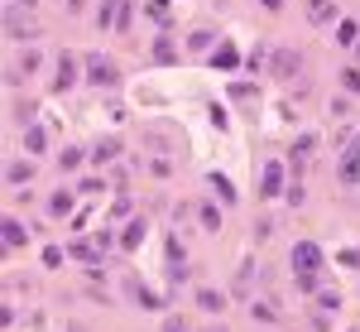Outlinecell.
<instances>
[{
  "mask_svg": "<svg viewBox=\"0 0 360 332\" xmlns=\"http://www.w3.org/2000/svg\"><path fill=\"white\" fill-rule=\"evenodd\" d=\"M39 63H44V58H39V53H34V48H29V53H24V58H19V73H29V77H34V73H39Z\"/></svg>",
  "mask_w": 360,
  "mask_h": 332,
  "instance_id": "obj_22",
  "label": "cell"
},
{
  "mask_svg": "<svg viewBox=\"0 0 360 332\" xmlns=\"http://www.w3.org/2000/svg\"><path fill=\"white\" fill-rule=\"evenodd\" d=\"M356 34H360L356 19H337V44H341V48H346V44H356Z\"/></svg>",
  "mask_w": 360,
  "mask_h": 332,
  "instance_id": "obj_18",
  "label": "cell"
},
{
  "mask_svg": "<svg viewBox=\"0 0 360 332\" xmlns=\"http://www.w3.org/2000/svg\"><path fill=\"white\" fill-rule=\"evenodd\" d=\"M211 44H216L211 29H197V34H192V48H211Z\"/></svg>",
  "mask_w": 360,
  "mask_h": 332,
  "instance_id": "obj_23",
  "label": "cell"
},
{
  "mask_svg": "<svg viewBox=\"0 0 360 332\" xmlns=\"http://www.w3.org/2000/svg\"><path fill=\"white\" fill-rule=\"evenodd\" d=\"M274 193H283V164L278 159L265 164V178H260V198H274Z\"/></svg>",
  "mask_w": 360,
  "mask_h": 332,
  "instance_id": "obj_5",
  "label": "cell"
},
{
  "mask_svg": "<svg viewBox=\"0 0 360 332\" xmlns=\"http://www.w3.org/2000/svg\"><path fill=\"white\" fill-rule=\"evenodd\" d=\"M24 149H29V154H44V149H48V130H44V125H29V130H24Z\"/></svg>",
  "mask_w": 360,
  "mask_h": 332,
  "instance_id": "obj_11",
  "label": "cell"
},
{
  "mask_svg": "<svg viewBox=\"0 0 360 332\" xmlns=\"http://www.w3.org/2000/svg\"><path fill=\"white\" fill-rule=\"evenodd\" d=\"M144 10H149V15H154V19H164V29H169V19H173V15H169V0H149V5H144Z\"/></svg>",
  "mask_w": 360,
  "mask_h": 332,
  "instance_id": "obj_20",
  "label": "cell"
},
{
  "mask_svg": "<svg viewBox=\"0 0 360 332\" xmlns=\"http://www.w3.org/2000/svg\"><path fill=\"white\" fill-rule=\"evenodd\" d=\"M144 231H149V221H144V217H135V221H130V226H125V236H120V246H125V250H135V246L144 241Z\"/></svg>",
  "mask_w": 360,
  "mask_h": 332,
  "instance_id": "obj_12",
  "label": "cell"
},
{
  "mask_svg": "<svg viewBox=\"0 0 360 332\" xmlns=\"http://www.w3.org/2000/svg\"><path fill=\"white\" fill-rule=\"evenodd\" d=\"M293 270H298V275H317V270H322V250H317L312 241H298V246H293Z\"/></svg>",
  "mask_w": 360,
  "mask_h": 332,
  "instance_id": "obj_1",
  "label": "cell"
},
{
  "mask_svg": "<svg viewBox=\"0 0 360 332\" xmlns=\"http://www.w3.org/2000/svg\"><path fill=\"white\" fill-rule=\"evenodd\" d=\"M120 5H125V0H101V5H96V24H101V29H106V24L115 29V24H120Z\"/></svg>",
  "mask_w": 360,
  "mask_h": 332,
  "instance_id": "obj_10",
  "label": "cell"
},
{
  "mask_svg": "<svg viewBox=\"0 0 360 332\" xmlns=\"http://www.w3.org/2000/svg\"><path fill=\"white\" fill-rule=\"evenodd\" d=\"M91 159H96V164H111V159H120V140H101V145L91 149Z\"/></svg>",
  "mask_w": 360,
  "mask_h": 332,
  "instance_id": "obj_13",
  "label": "cell"
},
{
  "mask_svg": "<svg viewBox=\"0 0 360 332\" xmlns=\"http://www.w3.org/2000/svg\"><path fill=\"white\" fill-rule=\"evenodd\" d=\"M298 63H303V58L283 48V53H278V63H274V77H293V68H298Z\"/></svg>",
  "mask_w": 360,
  "mask_h": 332,
  "instance_id": "obj_16",
  "label": "cell"
},
{
  "mask_svg": "<svg viewBox=\"0 0 360 332\" xmlns=\"http://www.w3.org/2000/svg\"><path fill=\"white\" fill-rule=\"evenodd\" d=\"M73 208H77V203H73L68 188H58V193L48 198V217H53V221H68V217H73Z\"/></svg>",
  "mask_w": 360,
  "mask_h": 332,
  "instance_id": "obj_6",
  "label": "cell"
},
{
  "mask_svg": "<svg viewBox=\"0 0 360 332\" xmlns=\"http://www.w3.org/2000/svg\"><path fill=\"white\" fill-rule=\"evenodd\" d=\"M341 77H346V87H351V92H360V73H356V68H346Z\"/></svg>",
  "mask_w": 360,
  "mask_h": 332,
  "instance_id": "obj_28",
  "label": "cell"
},
{
  "mask_svg": "<svg viewBox=\"0 0 360 332\" xmlns=\"http://www.w3.org/2000/svg\"><path fill=\"white\" fill-rule=\"evenodd\" d=\"M73 82H77V58H68V53H63V58H58V77H53V92H68Z\"/></svg>",
  "mask_w": 360,
  "mask_h": 332,
  "instance_id": "obj_8",
  "label": "cell"
},
{
  "mask_svg": "<svg viewBox=\"0 0 360 332\" xmlns=\"http://www.w3.org/2000/svg\"><path fill=\"white\" fill-rule=\"evenodd\" d=\"M149 174H154V178H169V174H173V164H169V159H154V164H149Z\"/></svg>",
  "mask_w": 360,
  "mask_h": 332,
  "instance_id": "obj_24",
  "label": "cell"
},
{
  "mask_svg": "<svg viewBox=\"0 0 360 332\" xmlns=\"http://www.w3.org/2000/svg\"><path fill=\"white\" fill-rule=\"evenodd\" d=\"M125 212H130V198H115V208H111V221H120Z\"/></svg>",
  "mask_w": 360,
  "mask_h": 332,
  "instance_id": "obj_27",
  "label": "cell"
},
{
  "mask_svg": "<svg viewBox=\"0 0 360 332\" xmlns=\"http://www.w3.org/2000/svg\"><path fill=\"white\" fill-rule=\"evenodd\" d=\"M0 241H5V250H19V246L29 241V231L19 226V217H5V226H0Z\"/></svg>",
  "mask_w": 360,
  "mask_h": 332,
  "instance_id": "obj_7",
  "label": "cell"
},
{
  "mask_svg": "<svg viewBox=\"0 0 360 332\" xmlns=\"http://www.w3.org/2000/svg\"><path fill=\"white\" fill-rule=\"evenodd\" d=\"M164 332H187V328H182L178 318H169V323H164Z\"/></svg>",
  "mask_w": 360,
  "mask_h": 332,
  "instance_id": "obj_29",
  "label": "cell"
},
{
  "mask_svg": "<svg viewBox=\"0 0 360 332\" xmlns=\"http://www.w3.org/2000/svg\"><path fill=\"white\" fill-rule=\"evenodd\" d=\"M169 265H182V246H178V236H169Z\"/></svg>",
  "mask_w": 360,
  "mask_h": 332,
  "instance_id": "obj_25",
  "label": "cell"
},
{
  "mask_svg": "<svg viewBox=\"0 0 360 332\" xmlns=\"http://www.w3.org/2000/svg\"><path fill=\"white\" fill-rule=\"evenodd\" d=\"M87 77L96 82V87H115V68H111L101 53H91V58H87Z\"/></svg>",
  "mask_w": 360,
  "mask_h": 332,
  "instance_id": "obj_4",
  "label": "cell"
},
{
  "mask_svg": "<svg viewBox=\"0 0 360 332\" xmlns=\"http://www.w3.org/2000/svg\"><path fill=\"white\" fill-rule=\"evenodd\" d=\"M111 241H115L111 231H96V236H91V246H96V250H111Z\"/></svg>",
  "mask_w": 360,
  "mask_h": 332,
  "instance_id": "obj_26",
  "label": "cell"
},
{
  "mask_svg": "<svg viewBox=\"0 0 360 332\" xmlns=\"http://www.w3.org/2000/svg\"><path fill=\"white\" fill-rule=\"evenodd\" d=\"M154 58H159V63H173L178 53H173V44H169V39H159V44H154Z\"/></svg>",
  "mask_w": 360,
  "mask_h": 332,
  "instance_id": "obj_21",
  "label": "cell"
},
{
  "mask_svg": "<svg viewBox=\"0 0 360 332\" xmlns=\"http://www.w3.org/2000/svg\"><path fill=\"white\" fill-rule=\"evenodd\" d=\"M307 24H337V0H303Z\"/></svg>",
  "mask_w": 360,
  "mask_h": 332,
  "instance_id": "obj_3",
  "label": "cell"
},
{
  "mask_svg": "<svg viewBox=\"0 0 360 332\" xmlns=\"http://www.w3.org/2000/svg\"><path fill=\"white\" fill-rule=\"evenodd\" d=\"M197 217H202L207 231H221V208H216V203H202V208H197Z\"/></svg>",
  "mask_w": 360,
  "mask_h": 332,
  "instance_id": "obj_15",
  "label": "cell"
},
{
  "mask_svg": "<svg viewBox=\"0 0 360 332\" xmlns=\"http://www.w3.org/2000/svg\"><path fill=\"white\" fill-rule=\"evenodd\" d=\"M29 178H34V164H19V159L5 164V183H10V188H24Z\"/></svg>",
  "mask_w": 360,
  "mask_h": 332,
  "instance_id": "obj_9",
  "label": "cell"
},
{
  "mask_svg": "<svg viewBox=\"0 0 360 332\" xmlns=\"http://www.w3.org/2000/svg\"><path fill=\"white\" fill-rule=\"evenodd\" d=\"M73 332H87V328H73Z\"/></svg>",
  "mask_w": 360,
  "mask_h": 332,
  "instance_id": "obj_31",
  "label": "cell"
},
{
  "mask_svg": "<svg viewBox=\"0 0 360 332\" xmlns=\"http://www.w3.org/2000/svg\"><path fill=\"white\" fill-rule=\"evenodd\" d=\"M82 159H87V154H82V149H77V145H68V149H63V154H58V169H63V174H68V169H77V164H82Z\"/></svg>",
  "mask_w": 360,
  "mask_h": 332,
  "instance_id": "obj_19",
  "label": "cell"
},
{
  "mask_svg": "<svg viewBox=\"0 0 360 332\" xmlns=\"http://www.w3.org/2000/svg\"><path fill=\"white\" fill-rule=\"evenodd\" d=\"M211 68H216V73H236V68H240V53H236L231 39H221V44L211 48Z\"/></svg>",
  "mask_w": 360,
  "mask_h": 332,
  "instance_id": "obj_2",
  "label": "cell"
},
{
  "mask_svg": "<svg viewBox=\"0 0 360 332\" xmlns=\"http://www.w3.org/2000/svg\"><path fill=\"white\" fill-rule=\"evenodd\" d=\"M211 193H216L221 203H236V188H231V178H226V174H211Z\"/></svg>",
  "mask_w": 360,
  "mask_h": 332,
  "instance_id": "obj_17",
  "label": "cell"
},
{
  "mask_svg": "<svg viewBox=\"0 0 360 332\" xmlns=\"http://www.w3.org/2000/svg\"><path fill=\"white\" fill-rule=\"evenodd\" d=\"M265 5H269V10H278V5H283V0H265Z\"/></svg>",
  "mask_w": 360,
  "mask_h": 332,
  "instance_id": "obj_30",
  "label": "cell"
},
{
  "mask_svg": "<svg viewBox=\"0 0 360 332\" xmlns=\"http://www.w3.org/2000/svg\"><path fill=\"white\" fill-rule=\"evenodd\" d=\"M197 304H202L207 313H216V308H226V294H221V289H197Z\"/></svg>",
  "mask_w": 360,
  "mask_h": 332,
  "instance_id": "obj_14",
  "label": "cell"
}]
</instances>
